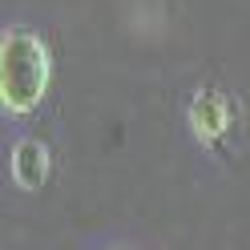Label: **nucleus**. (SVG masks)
Listing matches in <instances>:
<instances>
[{"label": "nucleus", "instance_id": "1", "mask_svg": "<svg viewBox=\"0 0 250 250\" xmlns=\"http://www.w3.org/2000/svg\"><path fill=\"white\" fill-rule=\"evenodd\" d=\"M49 49L37 33L28 28H12L0 41V101L8 113H33L41 105L44 89H49Z\"/></svg>", "mask_w": 250, "mask_h": 250}, {"label": "nucleus", "instance_id": "2", "mask_svg": "<svg viewBox=\"0 0 250 250\" xmlns=\"http://www.w3.org/2000/svg\"><path fill=\"white\" fill-rule=\"evenodd\" d=\"M12 178H17L21 190H41L44 178H49V149L33 142V137L17 142V149H12Z\"/></svg>", "mask_w": 250, "mask_h": 250}, {"label": "nucleus", "instance_id": "3", "mask_svg": "<svg viewBox=\"0 0 250 250\" xmlns=\"http://www.w3.org/2000/svg\"><path fill=\"white\" fill-rule=\"evenodd\" d=\"M190 125L202 142H218L230 125V105L218 97V93H198L190 101Z\"/></svg>", "mask_w": 250, "mask_h": 250}]
</instances>
